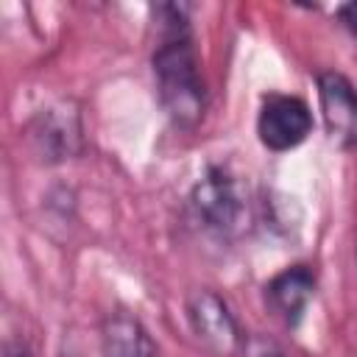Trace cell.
<instances>
[{"label": "cell", "instance_id": "1", "mask_svg": "<svg viewBox=\"0 0 357 357\" xmlns=\"http://www.w3.org/2000/svg\"><path fill=\"white\" fill-rule=\"evenodd\" d=\"M151 14L156 25V47L151 53V70H153L159 103L178 128H195L206 112V84L195 53L190 6L159 3L151 6Z\"/></svg>", "mask_w": 357, "mask_h": 357}, {"label": "cell", "instance_id": "2", "mask_svg": "<svg viewBox=\"0 0 357 357\" xmlns=\"http://www.w3.org/2000/svg\"><path fill=\"white\" fill-rule=\"evenodd\" d=\"M190 209L204 231L229 237L245 215V190L231 170L209 165L190 190Z\"/></svg>", "mask_w": 357, "mask_h": 357}, {"label": "cell", "instance_id": "3", "mask_svg": "<svg viewBox=\"0 0 357 357\" xmlns=\"http://www.w3.org/2000/svg\"><path fill=\"white\" fill-rule=\"evenodd\" d=\"M28 142L39 162L61 165L84 151V123L73 100L53 103L28 123Z\"/></svg>", "mask_w": 357, "mask_h": 357}, {"label": "cell", "instance_id": "4", "mask_svg": "<svg viewBox=\"0 0 357 357\" xmlns=\"http://www.w3.org/2000/svg\"><path fill=\"white\" fill-rule=\"evenodd\" d=\"M184 312H187V324H190L195 340L204 349H209L218 357H231L240 351L243 332H240V324L223 296H218L209 287L190 290V296L184 301Z\"/></svg>", "mask_w": 357, "mask_h": 357}, {"label": "cell", "instance_id": "5", "mask_svg": "<svg viewBox=\"0 0 357 357\" xmlns=\"http://www.w3.org/2000/svg\"><path fill=\"white\" fill-rule=\"evenodd\" d=\"M312 134V112L310 106L296 95L271 92L259 103L257 114V137L259 142L273 151H293Z\"/></svg>", "mask_w": 357, "mask_h": 357}, {"label": "cell", "instance_id": "6", "mask_svg": "<svg viewBox=\"0 0 357 357\" xmlns=\"http://www.w3.org/2000/svg\"><path fill=\"white\" fill-rule=\"evenodd\" d=\"M318 106L326 137L340 151H357V89L335 70L318 75Z\"/></svg>", "mask_w": 357, "mask_h": 357}, {"label": "cell", "instance_id": "7", "mask_svg": "<svg viewBox=\"0 0 357 357\" xmlns=\"http://www.w3.org/2000/svg\"><path fill=\"white\" fill-rule=\"evenodd\" d=\"M315 284L318 279L310 265H290L265 284V304L284 326L293 329L301 324L310 301L315 298Z\"/></svg>", "mask_w": 357, "mask_h": 357}, {"label": "cell", "instance_id": "8", "mask_svg": "<svg viewBox=\"0 0 357 357\" xmlns=\"http://www.w3.org/2000/svg\"><path fill=\"white\" fill-rule=\"evenodd\" d=\"M100 351L103 357H156L148 329L126 310L106 315L100 326Z\"/></svg>", "mask_w": 357, "mask_h": 357}, {"label": "cell", "instance_id": "9", "mask_svg": "<svg viewBox=\"0 0 357 357\" xmlns=\"http://www.w3.org/2000/svg\"><path fill=\"white\" fill-rule=\"evenodd\" d=\"M335 17H337V22H340L346 31H351V33L357 36V3H343V6H337V8H335Z\"/></svg>", "mask_w": 357, "mask_h": 357}, {"label": "cell", "instance_id": "10", "mask_svg": "<svg viewBox=\"0 0 357 357\" xmlns=\"http://www.w3.org/2000/svg\"><path fill=\"white\" fill-rule=\"evenodd\" d=\"M3 357H31V349L25 340H8L3 346Z\"/></svg>", "mask_w": 357, "mask_h": 357}]
</instances>
